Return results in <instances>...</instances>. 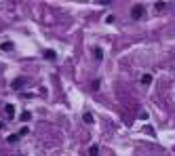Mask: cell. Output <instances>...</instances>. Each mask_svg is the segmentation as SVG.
<instances>
[{"label": "cell", "instance_id": "9", "mask_svg": "<svg viewBox=\"0 0 175 156\" xmlns=\"http://www.w3.org/2000/svg\"><path fill=\"white\" fill-rule=\"evenodd\" d=\"M19 137H21V135H19V133H15V135H8V139H6V141H8V144H15Z\"/></svg>", "mask_w": 175, "mask_h": 156}, {"label": "cell", "instance_id": "10", "mask_svg": "<svg viewBox=\"0 0 175 156\" xmlns=\"http://www.w3.org/2000/svg\"><path fill=\"white\" fill-rule=\"evenodd\" d=\"M21 120H23V122H28V120H30V118H32V114H30V112H23V114H21Z\"/></svg>", "mask_w": 175, "mask_h": 156}, {"label": "cell", "instance_id": "5", "mask_svg": "<svg viewBox=\"0 0 175 156\" xmlns=\"http://www.w3.org/2000/svg\"><path fill=\"white\" fill-rule=\"evenodd\" d=\"M23 84H25V78H17V80H13V89H15V91L23 89Z\"/></svg>", "mask_w": 175, "mask_h": 156}, {"label": "cell", "instance_id": "4", "mask_svg": "<svg viewBox=\"0 0 175 156\" xmlns=\"http://www.w3.org/2000/svg\"><path fill=\"white\" fill-rule=\"evenodd\" d=\"M93 57H95L97 61H101V59H103V49H101V46H95V49H93Z\"/></svg>", "mask_w": 175, "mask_h": 156}, {"label": "cell", "instance_id": "6", "mask_svg": "<svg viewBox=\"0 0 175 156\" xmlns=\"http://www.w3.org/2000/svg\"><path fill=\"white\" fill-rule=\"evenodd\" d=\"M42 55H44V59H57V53H55L53 49H46Z\"/></svg>", "mask_w": 175, "mask_h": 156}, {"label": "cell", "instance_id": "13", "mask_svg": "<svg viewBox=\"0 0 175 156\" xmlns=\"http://www.w3.org/2000/svg\"><path fill=\"white\" fill-rule=\"evenodd\" d=\"M99 86H101V80H99V78H97V80H93V89H95V91H99Z\"/></svg>", "mask_w": 175, "mask_h": 156}, {"label": "cell", "instance_id": "11", "mask_svg": "<svg viewBox=\"0 0 175 156\" xmlns=\"http://www.w3.org/2000/svg\"><path fill=\"white\" fill-rule=\"evenodd\" d=\"M82 120H85V122H87V124H91V122H93V116H91V114H85V116H82Z\"/></svg>", "mask_w": 175, "mask_h": 156}, {"label": "cell", "instance_id": "1", "mask_svg": "<svg viewBox=\"0 0 175 156\" xmlns=\"http://www.w3.org/2000/svg\"><path fill=\"white\" fill-rule=\"evenodd\" d=\"M143 4H135V6H131V19H141L143 17Z\"/></svg>", "mask_w": 175, "mask_h": 156}, {"label": "cell", "instance_id": "8", "mask_svg": "<svg viewBox=\"0 0 175 156\" xmlns=\"http://www.w3.org/2000/svg\"><path fill=\"white\" fill-rule=\"evenodd\" d=\"M89 156H99V148L97 146H91L89 148Z\"/></svg>", "mask_w": 175, "mask_h": 156}, {"label": "cell", "instance_id": "3", "mask_svg": "<svg viewBox=\"0 0 175 156\" xmlns=\"http://www.w3.org/2000/svg\"><path fill=\"white\" fill-rule=\"evenodd\" d=\"M0 51H4V53H11V51H13V42H11V40H4V42L0 44Z\"/></svg>", "mask_w": 175, "mask_h": 156}, {"label": "cell", "instance_id": "7", "mask_svg": "<svg viewBox=\"0 0 175 156\" xmlns=\"http://www.w3.org/2000/svg\"><path fill=\"white\" fill-rule=\"evenodd\" d=\"M4 112H6V116H8V118H13V116H15V106L6 103V106H4Z\"/></svg>", "mask_w": 175, "mask_h": 156}, {"label": "cell", "instance_id": "14", "mask_svg": "<svg viewBox=\"0 0 175 156\" xmlns=\"http://www.w3.org/2000/svg\"><path fill=\"white\" fill-rule=\"evenodd\" d=\"M106 23H114V15H108L106 17Z\"/></svg>", "mask_w": 175, "mask_h": 156}, {"label": "cell", "instance_id": "12", "mask_svg": "<svg viewBox=\"0 0 175 156\" xmlns=\"http://www.w3.org/2000/svg\"><path fill=\"white\" fill-rule=\"evenodd\" d=\"M165 6H167V4H165V2H154V8H158V11H163V8H165Z\"/></svg>", "mask_w": 175, "mask_h": 156}, {"label": "cell", "instance_id": "2", "mask_svg": "<svg viewBox=\"0 0 175 156\" xmlns=\"http://www.w3.org/2000/svg\"><path fill=\"white\" fill-rule=\"evenodd\" d=\"M139 80H141V84H143V86H150V84H152V80H154V76H152L150 72H146V74H141Z\"/></svg>", "mask_w": 175, "mask_h": 156}]
</instances>
